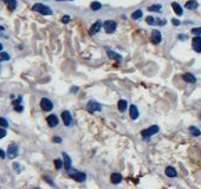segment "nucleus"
<instances>
[{"mask_svg":"<svg viewBox=\"0 0 201 189\" xmlns=\"http://www.w3.org/2000/svg\"><path fill=\"white\" fill-rule=\"evenodd\" d=\"M32 11L38 12V13H40V14H43V15H51L53 13L52 10L49 7V6L43 5V4H39V2L34 4V5L32 6Z\"/></svg>","mask_w":201,"mask_h":189,"instance_id":"f257e3e1","label":"nucleus"},{"mask_svg":"<svg viewBox=\"0 0 201 189\" xmlns=\"http://www.w3.org/2000/svg\"><path fill=\"white\" fill-rule=\"evenodd\" d=\"M68 175H69L71 179H73L75 181L77 182H84L86 180V174L83 171H78L75 169H69L68 170Z\"/></svg>","mask_w":201,"mask_h":189,"instance_id":"f03ea898","label":"nucleus"},{"mask_svg":"<svg viewBox=\"0 0 201 189\" xmlns=\"http://www.w3.org/2000/svg\"><path fill=\"white\" fill-rule=\"evenodd\" d=\"M159 130H160V128H159L157 125H152V127H149L148 129L142 130V131H141V135H142L143 138L148 140V138H150L152 136H154L155 134H157Z\"/></svg>","mask_w":201,"mask_h":189,"instance_id":"7ed1b4c3","label":"nucleus"},{"mask_svg":"<svg viewBox=\"0 0 201 189\" xmlns=\"http://www.w3.org/2000/svg\"><path fill=\"white\" fill-rule=\"evenodd\" d=\"M103 27H104V30H105L107 33H114L116 31L117 24L115 20H107L103 24Z\"/></svg>","mask_w":201,"mask_h":189,"instance_id":"20e7f679","label":"nucleus"},{"mask_svg":"<svg viewBox=\"0 0 201 189\" xmlns=\"http://www.w3.org/2000/svg\"><path fill=\"white\" fill-rule=\"evenodd\" d=\"M18 151H19V148H18V144L12 143L8 145L7 148V156L8 159H16L18 156Z\"/></svg>","mask_w":201,"mask_h":189,"instance_id":"39448f33","label":"nucleus"},{"mask_svg":"<svg viewBox=\"0 0 201 189\" xmlns=\"http://www.w3.org/2000/svg\"><path fill=\"white\" fill-rule=\"evenodd\" d=\"M100 109H102L100 104L97 103V102H95V100H89L88 104H86V110L90 113H93L96 112V111H100Z\"/></svg>","mask_w":201,"mask_h":189,"instance_id":"423d86ee","label":"nucleus"},{"mask_svg":"<svg viewBox=\"0 0 201 189\" xmlns=\"http://www.w3.org/2000/svg\"><path fill=\"white\" fill-rule=\"evenodd\" d=\"M40 108L43 111H51L53 109V103L49 98H41L40 100Z\"/></svg>","mask_w":201,"mask_h":189,"instance_id":"0eeeda50","label":"nucleus"},{"mask_svg":"<svg viewBox=\"0 0 201 189\" xmlns=\"http://www.w3.org/2000/svg\"><path fill=\"white\" fill-rule=\"evenodd\" d=\"M62 120H63L64 125H66V127H70V125H71V123H72V116H71L70 111H68V110L63 111V112H62Z\"/></svg>","mask_w":201,"mask_h":189,"instance_id":"6e6552de","label":"nucleus"},{"mask_svg":"<svg viewBox=\"0 0 201 189\" xmlns=\"http://www.w3.org/2000/svg\"><path fill=\"white\" fill-rule=\"evenodd\" d=\"M192 46H193L194 51L198 53H201V36H196L192 40Z\"/></svg>","mask_w":201,"mask_h":189,"instance_id":"1a4fd4ad","label":"nucleus"},{"mask_svg":"<svg viewBox=\"0 0 201 189\" xmlns=\"http://www.w3.org/2000/svg\"><path fill=\"white\" fill-rule=\"evenodd\" d=\"M102 26H103L102 22H100V20H96V22L91 25V27H90V31H89V32H90V34H91V36H95L96 33H98Z\"/></svg>","mask_w":201,"mask_h":189,"instance_id":"9d476101","label":"nucleus"},{"mask_svg":"<svg viewBox=\"0 0 201 189\" xmlns=\"http://www.w3.org/2000/svg\"><path fill=\"white\" fill-rule=\"evenodd\" d=\"M47 121V124H49V127H51V128H54V127H57L58 125V117L56 116V115H50V116H47L46 118Z\"/></svg>","mask_w":201,"mask_h":189,"instance_id":"9b49d317","label":"nucleus"},{"mask_svg":"<svg viewBox=\"0 0 201 189\" xmlns=\"http://www.w3.org/2000/svg\"><path fill=\"white\" fill-rule=\"evenodd\" d=\"M152 40H153V43L154 44H160L161 43V40H162V36H161V32L157 30H154L152 32Z\"/></svg>","mask_w":201,"mask_h":189,"instance_id":"f8f14e48","label":"nucleus"},{"mask_svg":"<svg viewBox=\"0 0 201 189\" xmlns=\"http://www.w3.org/2000/svg\"><path fill=\"white\" fill-rule=\"evenodd\" d=\"M107 54H108L109 58H111V59H114V61H117L118 63L122 61V56L118 54L117 52H114V51L110 50V49H107Z\"/></svg>","mask_w":201,"mask_h":189,"instance_id":"ddd939ff","label":"nucleus"},{"mask_svg":"<svg viewBox=\"0 0 201 189\" xmlns=\"http://www.w3.org/2000/svg\"><path fill=\"white\" fill-rule=\"evenodd\" d=\"M22 100H23L22 96H19V97H18V99L13 102V109L16 110L17 112H22V111L24 110L23 105H22Z\"/></svg>","mask_w":201,"mask_h":189,"instance_id":"4468645a","label":"nucleus"},{"mask_svg":"<svg viewBox=\"0 0 201 189\" xmlns=\"http://www.w3.org/2000/svg\"><path fill=\"white\" fill-rule=\"evenodd\" d=\"M110 181L112 182L114 184L120 183V182L122 181V175L120 174V173H112L111 176H110Z\"/></svg>","mask_w":201,"mask_h":189,"instance_id":"2eb2a0df","label":"nucleus"},{"mask_svg":"<svg viewBox=\"0 0 201 189\" xmlns=\"http://www.w3.org/2000/svg\"><path fill=\"white\" fill-rule=\"evenodd\" d=\"M198 6H199V2L196 0H188L185 5L187 10H195V8H198Z\"/></svg>","mask_w":201,"mask_h":189,"instance_id":"dca6fc26","label":"nucleus"},{"mask_svg":"<svg viewBox=\"0 0 201 189\" xmlns=\"http://www.w3.org/2000/svg\"><path fill=\"white\" fill-rule=\"evenodd\" d=\"M63 159H64V167L66 169V171L71 169V159L69 157V155L66 152H63Z\"/></svg>","mask_w":201,"mask_h":189,"instance_id":"f3484780","label":"nucleus"},{"mask_svg":"<svg viewBox=\"0 0 201 189\" xmlns=\"http://www.w3.org/2000/svg\"><path fill=\"white\" fill-rule=\"evenodd\" d=\"M182 78H183V81L185 82H187V83H195L196 82V78L194 77V75H192V73H189V72H187V73H185V75L182 76Z\"/></svg>","mask_w":201,"mask_h":189,"instance_id":"a211bd4d","label":"nucleus"},{"mask_svg":"<svg viewBox=\"0 0 201 189\" xmlns=\"http://www.w3.org/2000/svg\"><path fill=\"white\" fill-rule=\"evenodd\" d=\"M2 2L7 5L10 11H14L17 8V0H2Z\"/></svg>","mask_w":201,"mask_h":189,"instance_id":"6ab92c4d","label":"nucleus"},{"mask_svg":"<svg viewBox=\"0 0 201 189\" xmlns=\"http://www.w3.org/2000/svg\"><path fill=\"white\" fill-rule=\"evenodd\" d=\"M129 113H130V117H132V120H136V118H139V110H137L136 105H130V109H129Z\"/></svg>","mask_w":201,"mask_h":189,"instance_id":"aec40b11","label":"nucleus"},{"mask_svg":"<svg viewBox=\"0 0 201 189\" xmlns=\"http://www.w3.org/2000/svg\"><path fill=\"white\" fill-rule=\"evenodd\" d=\"M171 7H173L174 12H175V13H176L178 15H182V14H183V10H182V7L179 5L178 2H171Z\"/></svg>","mask_w":201,"mask_h":189,"instance_id":"412c9836","label":"nucleus"},{"mask_svg":"<svg viewBox=\"0 0 201 189\" xmlns=\"http://www.w3.org/2000/svg\"><path fill=\"white\" fill-rule=\"evenodd\" d=\"M166 175L168 176V177H176V170H175V168H173V167H167L166 168Z\"/></svg>","mask_w":201,"mask_h":189,"instance_id":"4be33fe9","label":"nucleus"},{"mask_svg":"<svg viewBox=\"0 0 201 189\" xmlns=\"http://www.w3.org/2000/svg\"><path fill=\"white\" fill-rule=\"evenodd\" d=\"M118 110L121 111V112H124L125 110H127V106H128V103H127V100L125 99H121V100H118Z\"/></svg>","mask_w":201,"mask_h":189,"instance_id":"5701e85b","label":"nucleus"},{"mask_svg":"<svg viewBox=\"0 0 201 189\" xmlns=\"http://www.w3.org/2000/svg\"><path fill=\"white\" fill-rule=\"evenodd\" d=\"M161 8H162V6H161L160 4H156V5L149 6V7H148V11H150V12H161Z\"/></svg>","mask_w":201,"mask_h":189,"instance_id":"b1692460","label":"nucleus"},{"mask_svg":"<svg viewBox=\"0 0 201 189\" xmlns=\"http://www.w3.org/2000/svg\"><path fill=\"white\" fill-rule=\"evenodd\" d=\"M189 132H191L193 136H200V135H201L200 130L196 128V127H194V125L189 127Z\"/></svg>","mask_w":201,"mask_h":189,"instance_id":"393cba45","label":"nucleus"},{"mask_svg":"<svg viewBox=\"0 0 201 189\" xmlns=\"http://www.w3.org/2000/svg\"><path fill=\"white\" fill-rule=\"evenodd\" d=\"M142 15H143V12H142L141 10H137V11H135V12L132 14V19L137 20V19H140V18H142Z\"/></svg>","mask_w":201,"mask_h":189,"instance_id":"a878e982","label":"nucleus"},{"mask_svg":"<svg viewBox=\"0 0 201 189\" xmlns=\"http://www.w3.org/2000/svg\"><path fill=\"white\" fill-rule=\"evenodd\" d=\"M100 7H102V5H100V2H98V1H93V2L90 4V8H91L93 11H98Z\"/></svg>","mask_w":201,"mask_h":189,"instance_id":"bb28decb","label":"nucleus"},{"mask_svg":"<svg viewBox=\"0 0 201 189\" xmlns=\"http://www.w3.org/2000/svg\"><path fill=\"white\" fill-rule=\"evenodd\" d=\"M10 61V54L6 52H0V61Z\"/></svg>","mask_w":201,"mask_h":189,"instance_id":"cd10ccee","label":"nucleus"},{"mask_svg":"<svg viewBox=\"0 0 201 189\" xmlns=\"http://www.w3.org/2000/svg\"><path fill=\"white\" fill-rule=\"evenodd\" d=\"M0 127H2V128H7L8 127V122L6 118L0 117Z\"/></svg>","mask_w":201,"mask_h":189,"instance_id":"c85d7f7f","label":"nucleus"},{"mask_svg":"<svg viewBox=\"0 0 201 189\" xmlns=\"http://www.w3.org/2000/svg\"><path fill=\"white\" fill-rule=\"evenodd\" d=\"M63 164H64V162H63L62 159H54V166H56L57 169H61L63 167Z\"/></svg>","mask_w":201,"mask_h":189,"instance_id":"c756f323","label":"nucleus"},{"mask_svg":"<svg viewBox=\"0 0 201 189\" xmlns=\"http://www.w3.org/2000/svg\"><path fill=\"white\" fill-rule=\"evenodd\" d=\"M146 22H147V24H149V25H155V24H156V19L149 15V17L146 18Z\"/></svg>","mask_w":201,"mask_h":189,"instance_id":"7c9ffc66","label":"nucleus"},{"mask_svg":"<svg viewBox=\"0 0 201 189\" xmlns=\"http://www.w3.org/2000/svg\"><path fill=\"white\" fill-rule=\"evenodd\" d=\"M192 33L193 34H196V36H200L201 34V27H195L192 30Z\"/></svg>","mask_w":201,"mask_h":189,"instance_id":"2f4dec72","label":"nucleus"},{"mask_svg":"<svg viewBox=\"0 0 201 189\" xmlns=\"http://www.w3.org/2000/svg\"><path fill=\"white\" fill-rule=\"evenodd\" d=\"M5 136H6V130H5V128L0 127V140H1V138H4Z\"/></svg>","mask_w":201,"mask_h":189,"instance_id":"473e14b6","label":"nucleus"},{"mask_svg":"<svg viewBox=\"0 0 201 189\" xmlns=\"http://www.w3.org/2000/svg\"><path fill=\"white\" fill-rule=\"evenodd\" d=\"M166 24H167L166 19H156V25H161V26H163V25H166Z\"/></svg>","mask_w":201,"mask_h":189,"instance_id":"72a5a7b5","label":"nucleus"},{"mask_svg":"<svg viewBox=\"0 0 201 189\" xmlns=\"http://www.w3.org/2000/svg\"><path fill=\"white\" fill-rule=\"evenodd\" d=\"M70 19H71V18H70V15H64V17L62 18V23L63 24H68L70 22Z\"/></svg>","mask_w":201,"mask_h":189,"instance_id":"f704fd0d","label":"nucleus"},{"mask_svg":"<svg viewBox=\"0 0 201 189\" xmlns=\"http://www.w3.org/2000/svg\"><path fill=\"white\" fill-rule=\"evenodd\" d=\"M171 24H173L174 26H179V25L181 24V22L178 20V19H171Z\"/></svg>","mask_w":201,"mask_h":189,"instance_id":"c9c22d12","label":"nucleus"},{"mask_svg":"<svg viewBox=\"0 0 201 189\" xmlns=\"http://www.w3.org/2000/svg\"><path fill=\"white\" fill-rule=\"evenodd\" d=\"M53 142L54 143H61L62 142V138L61 137H53Z\"/></svg>","mask_w":201,"mask_h":189,"instance_id":"e433bc0d","label":"nucleus"},{"mask_svg":"<svg viewBox=\"0 0 201 189\" xmlns=\"http://www.w3.org/2000/svg\"><path fill=\"white\" fill-rule=\"evenodd\" d=\"M5 156H6V155H5L4 150H1V149H0V157H1V159H5Z\"/></svg>","mask_w":201,"mask_h":189,"instance_id":"4c0bfd02","label":"nucleus"},{"mask_svg":"<svg viewBox=\"0 0 201 189\" xmlns=\"http://www.w3.org/2000/svg\"><path fill=\"white\" fill-rule=\"evenodd\" d=\"M179 38H180L181 40H186V39H187V36H186V34H180Z\"/></svg>","mask_w":201,"mask_h":189,"instance_id":"58836bf2","label":"nucleus"},{"mask_svg":"<svg viewBox=\"0 0 201 189\" xmlns=\"http://www.w3.org/2000/svg\"><path fill=\"white\" fill-rule=\"evenodd\" d=\"M77 90H78V88H73V89H72L71 91H72V92H76Z\"/></svg>","mask_w":201,"mask_h":189,"instance_id":"ea45409f","label":"nucleus"},{"mask_svg":"<svg viewBox=\"0 0 201 189\" xmlns=\"http://www.w3.org/2000/svg\"><path fill=\"white\" fill-rule=\"evenodd\" d=\"M2 49H4V46H2V44H1V43H0V51H1V50H2Z\"/></svg>","mask_w":201,"mask_h":189,"instance_id":"a19ab883","label":"nucleus"},{"mask_svg":"<svg viewBox=\"0 0 201 189\" xmlns=\"http://www.w3.org/2000/svg\"><path fill=\"white\" fill-rule=\"evenodd\" d=\"M57 1H71V0H57Z\"/></svg>","mask_w":201,"mask_h":189,"instance_id":"79ce46f5","label":"nucleus"}]
</instances>
